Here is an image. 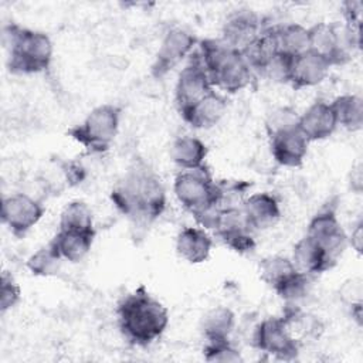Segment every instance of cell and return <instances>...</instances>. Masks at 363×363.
<instances>
[{"label":"cell","mask_w":363,"mask_h":363,"mask_svg":"<svg viewBox=\"0 0 363 363\" xmlns=\"http://www.w3.org/2000/svg\"><path fill=\"white\" fill-rule=\"evenodd\" d=\"M111 200L123 216L138 223L155 221L163 214L167 203L160 177L142 163L130 167L116 182Z\"/></svg>","instance_id":"cell-1"},{"label":"cell","mask_w":363,"mask_h":363,"mask_svg":"<svg viewBox=\"0 0 363 363\" xmlns=\"http://www.w3.org/2000/svg\"><path fill=\"white\" fill-rule=\"evenodd\" d=\"M118 326L123 337L135 346H149L169 326L167 308L140 285L126 294L116 306Z\"/></svg>","instance_id":"cell-2"},{"label":"cell","mask_w":363,"mask_h":363,"mask_svg":"<svg viewBox=\"0 0 363 363\" xmlns=\"http://www.w3.org/2000/svg\"><path fill=\"white\" fill-rule=\"evenodd\" d=\"M1 41L7 51V68L14 75L40 74L52 62L54 44L44 31L10 23L3 26Z\"/></svg>","instance_id":"cell-3"},{"label":"cell","mask_w":363,"mask_h":363,"mask_svg":"<svg viewBox=\"0 0 363 363\" xmlns=\"http://www.w3.org/2000/svg\"><path fill=\"white\" fill-rule=\"evenodd\" d=\"M197 54L214 89L235 94L247 88L255 77L242 52L221 38L200 40Z\"/></svg>","instance_id":"cell-4"},{"label":"cell","mask_w":363,"mask_h":363,"mask_svg":"<svg viewBox=\"0 0 363 363\" xmlns=\"http://www.w3.org/2000/svg\"><path fill=\"white\" fill-rule=\"evenodd\" d=\"M173 193L179 204L193 214L199 225L218 207L217 182L204 167L196 170H182L173 182Z\"/></svg>","instance_id":"cell-5"},{"label":"cell","mask_w":363,"mask_h":363,"mask_svg":"<svg viewBox=\"0 0 363 363\" xmlns=\"http://www.w3.org/2000/svg\"><path fill=\"white\" fill-rule=\"evenodd\" d=\"M122 119V109L115 104H101L91 109L77 125L68 129V136L89 153H102L113 143Z\"/></svg>","instance_id":"cell-6"},{"label":"cell","mask_w":363,"mask_h":363,"mask_svg":"<svg viewBox=\"0 0 363 363\" xmlns=\"http://www.w3.org/2000/svg\"><path fill=\"white\" fill-rule=\"evenodd\" d=\"M357 44L359 35L345 24L320 21L309 27V50L323 57L332 67L345 64Z\"/></svg>","instance_id":"cell-7"},{"label":"cell","mask_w":363,"mask_h":363,"mask_svg":"<svg viewBox=\"0 0 363 363\" xmlns=\"http://www.w3.org/2000/svg\"><path fill=\"white\" fill-rule=\"evenodd\" d=\"M251 339L255 349L278 360H292L299 353L301 343L289 330L284 316H269L258 322Z\"/></svg>","instance_id":"cell-8"},{"label":"cell","mask_w":363,"mask_h":363,"mask_svg":"<svg viewBox=\"0 0 363 363\" xmlns=\"http://www.w3.org/2000/svg\"><path fill=\"white\" fill-rule=\"evenodd\" d=\"M43 203L28 193H11L1 199V223L17 238H23L44 216Z\"/></svg>","instance_id":"cell-9"},{"label":"cell","mask_w":363,"mask_h":363,"mask_svg":"<svg viewBox=\"0 0 363 363\" xmlns=\"http://www.w3.org/2000/svg\"><path fill=\"white\" fill-rule=\"evenodd\" d=\"M210 230L225 247L237 254H248L255 250V238L241 207H218Z\"/></svg>","instance_id":"cell-10"},{"label":"cell","mask_w":363,"mask_h":363,"mask_svg":"<svg viewBox=\"0 0 363 363\" xmlns=\"http://www.w3.org/2000/svg\"><path fill=\"white\" fill-rule=\"evenodd\" d=\"M305 234L319 244L335 262L347 247V233L345 231L333 206L322 207L309 220Z\"/></svg>","instance_id":"cell-11"},{"label":"cell","mask_w":363,"mask_h":363,"mask_svg":"<svg viewBox=\"0 0 363 363\" xmlns=\"http://www.w3.org/2000/svg\"><path fill=\"white\" fill-rule=\"evenodd\" d=\"M214 89L210 77L203 67L197 52H193L189 62L180 69L176 86H174V102L179 113H184L203 96Z\"/></svg>","instance_id":"cell-12"},{"label":"cell","mask_w":363,"mask_h":363,"mask_svg":"<svg viewBox=\"0 0 363 363\" xmlns=\"http://www.w3.org/2000/svg\"><path fill=\"white\" fill-rule=\"evenodd\" d=\"M199 40L190 31L174 27L170 28L160 41L159 50L155 55L150 72L155 78H163L173 68H176L186 57H189Z\"/></svg>","instance_id":"cell-13"},{"label":"cell","mask_w":363,"mask_h":363,"mask_svg":"<svg viewBox=\"0 0 363 363\" xmlns=\"http://www.w3.org/2000/svg\"><path fill=\"white\" fill-rule=\"evenodd\" d=\"M259 16L251 9H237L227 14L221 26V40L235 50H244L262 33Z\"/></svg>","instance_id":"cell-14"},{"label":"cell","mask_w":363,"mask_h":363,"mask_svg":"<svg viewBox=\"0 0 363 363\" xmlns=\"http://www.w3.org/2000/svg\"><path fill=\"white\" fill-rule=\"evenodd\" d=\"M269 138V150L274 162L282 167H299L306 159L309 142L298 126L277 132Z\"/></svg>","instance_id":"cell-15"},{"label":"cell","mask_w":363,"mask_h":363,"mask_svg":"<svg viewBox=\"0 0 363 363\" xmlns=\"http://www.w3.org/2000/svg\"><path fill=\"white\" fill-rule=\"evenodd\" d=\"M298 129L308 142L325 140L335 133L337 122L330 102L318 99L312 102L298 118Z\"/></svg>","instance_id":"cell-16"},{"label":"cell","mask_w":363,"mask_h":363,"mask_svg":"<svg viewBox=\"0 0 363 363\" xmlns=\"http://www.w3.org/2000/svg\"><path fill=\"white\" fill-rule=\"evenodd\" d=\"M245 221L251 231H264L274 227L281 218V206L277 197L268 191L252 193L241 204Z\"/></svg>","instance_id":"cell-17"},{"label":"cell","mask_w":363,"mask_h":363,"mask_svg":"<svg viewBox=\"0 0 363 363\" xmlns=\"http://www.w3.org/2000/svg\"><path fill=\"white\" fill-rule=\"evenodd\" d=\"M332 65L316 52L308 50L296 57H292L289 67L288 84L295 89L316 86L329 75Z\"/></svg>","instance_id":"cell-18"},{"label":"cell","mask_w":363,"mask_h":363,"mask_svg":"<svg viewBox=\"0 0 363 363\" xmlns=\"http://www.w3.org/2000/svg\"><path fill=\"white\" fill-rule=\"evenodd\" d=\"M213 237L203 227L187 225L176 237V252L189 264H201L208 259Z\"/></svg>","instance_id":"cell-19"},{"label":"cell","mask_w":363,"mask_h":363,"mask_svg":"<svg viewBox=\"0 0 363 363\" xmlns=\"http://www.w3.org/2000/svg\"><path fill=\"white\" fill-rule=\"evenodd\" d=\"M227 112L225 98L213 89L180 116L194 129H211Z\"/></svg>","instance_id":"cell-20"},{"label":"cell","mask_w":363,"mask_h":363,"mask_svg":"<svg viewBox=\"0 0 363 363\" xmlns=\"http://www.w3.org/2000/svg\"><path fill=\"white\" fill-rule=\"evenodd\" d=\"M291 259L298 271L311 277L322 274L336 264L330 259L326 251L306 234L295 242Z\"/></svg>","instance_id":"cell-21"},{"label":"cell","mask_w":363,"mask_h":363,"mask_svg":"<svg viewBox=\"0 0 363 363\" xmlns=\"http://www.w3.org/2000/svg\"><path fill=\"white\" fill-rule=\"evenodd\" d=\"M94 231H78V230H61L55 233L50 244L62 258L68 262H79L91 251L95 240Z\"/></svg>","instance_id":"cell-22"},{"label":"cell","mask_w":363,"mask_h":363,"mask_svg":"<svg viewBox=\"0 0 363 363\" xmlns=\"http://www.w3.org/2000/svg\"><path fill=\"white\" fill-rule=\"evenodd\" d=\"M169 155L179 169L196 170L206 166L208 147L200 138L183 135L173 140Z\"/></svg>","instance_id":"cell-23"},{"label":"cell","mask_w":363,"mask_h":363,"mask_svg":"<svg viewBox=\"0 0 363 363\" xmlns=\"http://www.w3.org/2000/svg\"><path fill=\"white\" fill-rule=\"evenodd\" d=\"M278 54L296 57L309 50V27L299 23H285L269 27Z\"/></svg>","instance_id":"cell-24"},{"label":"cell","mask_w":363,"mask_h":363,"mask_svg":"<svg viewBox=\"0 0 363 363\" xmlns=\"http://www.w3.org/2000/svg\"><path fill=\"white\" fill-rule=\"evenodd\" d=\"M258 272L261 281L265 282L278 295L301 271L296 269L289 257L269 255L261 259Z\"/></svg>","instance_id":"cell-25"},{"label":"cell","mask_w":363,"mask_h":363,"mask_svg":"<svg viewBox=\"0 0 363 363\" xmlns=\"http://www.w3.org/2000/svg\"><path fill=\"white\" fill-rule=\"evenodd\" d=\"M237 318L231 308L218 305L208 309L200 322V330L207 342L228 340L235 329Z\"/></svg>","instance_id":"cell-26"},{"label":"cell","mask_w":363,"mask_h":363,"mask_svg":"<svg viewBox=\"0 0 363 363\" xmlns=\"http://www.w3.org/2000/svg\"><path fill=\"white\" fill-rule=\"evenodd\" d=\"M337 126L356 132L363 126V99L356 94H343L330 101Z\"/></svg>","instance_id":"cell-27"},{"label":"cell","mask_w":363,"mask_h":363,"mask_svg":"<svg viewBox=\"0 0 363 363\" xmlns=\"http://www.w3.org/2000/svg\"><path fill=\"white\" fill-rule=\"evenodd\" d=\"M241 52L254 74H261L267 64L278 54L269 28H264L262 33L252 43L241 50Z\"/></svg>","instance_id":"cell-28"},{"label":"cell","mask_w":363,"mask_h":363,"mask_svg":"<svg viewBox=\"0 0 363 363\" xmlns=\"http://www.w3.org/2000/svg\"><path fill=\"white\" fill-rule=\"evenodd\" d=\"M58 228L94 231V213L91 207L82 200H72L67 203L60 214Z\"/></svg>","instance_id":"cell-29"},{"label":"cell","mask_w":363,"mask_h":363,"mask_svg":"<svg viewBox=\"0 0 363 363\" xmlns=\"http://www.w3.org/2000/svg\"><path fill=\"white\" fill-rule=\"evenodd\" d=\"M62 262H64L62 258L58 255L54 247L48 242L47 245L33 252L28 257L26 265L28 271L35 277H52V275H57Z\"/></svg>","instance_id":"cell-30"},{"label":"cell","mask_w":363,"mask_h":363,"mask_svg":"<svg viewBox=\"0 0 363 363\" xmlns=\"http://www.w3.org/2000/svg\"><path fill=\"white\" fill-rule=\"evenodd\" d=\"M204 359L216 363H238L242 362L240 350L228 340L207 342L203 349Z\"/></svg>","instance_id":"cell-31"},{"label":"cell","mask_w":363,"mask_h":363,"mask_svg":"<svg viewBox=\"0 0 363 363\" xmlns=\"http://www.w3.org/2000/svg\"><path fill=\"white\" fill-rule=\"evenodd\" d=\"M299 113L291 106H279L272 109L265 119V130L267 135L271 136L277 132L298 126Z\"/></svg>","instance_id":"cell-32"},{"label":"cell","mask_w":363,"mask_h":363,"mask_svg":"<svg viewBox=\"0 0 363 363\" xmlns=\"http://www.w3.org/2000/svg\"><path fill=\"white\" fill-rule=\"evenodd\" d=\"M21 299V288L16 278L3 271L0 279V312L6 313L7 311L13 309Z\"/></svg>","instance_id":"cell-33"},{"label":"cell","mask_w":363,"mask_h":363,"mask_svg":"<svg viewBox=\"0 0 363 363\" xmlns=\"http://www.w3.org/2000/svg\"><path fill=\"white\" fill-rule=\"evenodd\" d=\"M342 302L352 311L363 308V281L360 277L349 278L339 289Z\"/></svg>","instance_id":"cell-34"},{"label":"cell","mask_w":363,"mask_h":363,"mask_svg":"<svg viewBox=\"0 0 363 363\" xmlns=\"http://www.w3.org/2000/svg\"><path fill=\"white\" fill-rule=\"evenodd\" d=\"M291 60H292V57H286V55H282V54H277V55L267 64V67L261 71L259 75L267 77V78L271 79V81L288 84Z\"/></svg>","instance_id":"cell-35"},{"label":"cell","mask_w":363,"mask_h":363,"mask_svg":"<svg viewBox=\"0 0 363 363\" xmlns=\"http://www.w3.org/2000/svg\"><path fill=\"white\" fill-rule=\"evenodd\" d=\"M60 169L68 184H78L85 177V169L75 160L60 163Z\"/></svg>","instance_id":"cell-36"},{"label":"cell","mask_w":363,"mask_h":363,"mask_svg":"<svg viewBox=\"0 0 363 363\" xmlns=\"http://www.w3.org/2000/svg\"><path fill=\"white\" fill-rule=\"evenodd\" d=\"M347 245H350L357 254H362V248H363V221L362 220H359L352 228V233L347 234Z\"/></svg>","instance_id":"cell-37"},{"label":"cell","mask_w":363,"mask_h":363,"mask_svg":"<svg viewBox=\"0 0 363 363\" xmlns=\"http://www.w3.org/2000/svg\"><path fill=\"white\" fill-rule=\"evenodd\" d=\"M362 163H356L354 166H352V172H350V177H349V184L350 189L360 194L362 189H363V172H362Z\"/></svg>","instance_id":"cell-38"}]
</instances>
